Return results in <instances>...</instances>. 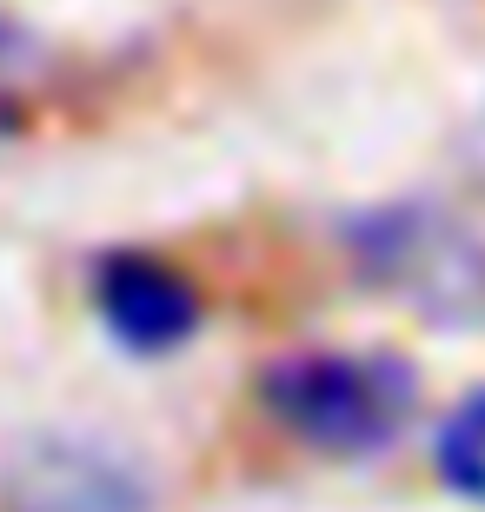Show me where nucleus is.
Masks as SVG:
<instances>
[{
	"label": "nucleus",
	"mask_w": 485,
	"mask_h": 512,
	"mask_svg": "<svg viewBox=\"0 0 485 512\" xmlns=\"http://www.w3.org/2000/svg\"><path fill=\"white\" fill-rule=\"evenodd\" d=\"M260 406L313 453L373 459L406 439L419 413V373L386 346L379 353L306 346V353H280L260 373Z\"/></svg>",
	"instance_id": "2"
},
{
	"label": "nucleus",
	"mask_w": 485,
	"mask_h": 512,
	"mask_svg": "<svg viewBox=\"0 0 485 512\" xmlns=\"http://www.w3.org/2000/svg\"><path fill=\"white\" fill-rule=\"evenodd\" d=\"M346 260L379 300L412 320L472 333L485 326V233L446 200H386L346 220Z\"/></svg>",
	"instance_id": "1"
},
{
	"label": "nucleus",
	"mask_w": 485,
	"mask_h": 512,
	"mask_svg": "<svg viewBox=\"0 0 485 512\" xmlns=\"http://www.w3.org/2000/svg\"><path fill=\"white\" fill-rule=\"evenodd\" d=\"M27 80H34V47H27V34L14 20L0 14V127L20 114V87Z\"/></svg>",
	"instance_id": "6"
},
{
	"label": "nucleus",
	"mask_w": 485,
	"mask_h": 512,
	"mask_svg": "<svg viewBox=\"0 0 485 512\" xmlns=\"http://www.w3.org/2000/svg\"><path fill=\"white\" fill-rule=\"evenodd\" d=\"M87 300H94L107 340L140 353V360L180 353L200 333V293H193V280L180 266H167L160 253H140V247L100 253L94 280H87Z\"/></svg>",
	"instance_id": "4"
},
{
	"label": "nucleus",
	"mask_w": 485,
	"mask_h": 512,
	"mask_svg": "<svg viewBox=\"0 0 485 512\" xmlns=\"http://www.w3.org/2000/svg\"><path fill=\"white\" fill-rule=\"evenodd\" d=\"M0 512H160L140 459L94 433H40L0 473Z\"/></svg>",
	"instance_id": "3"
},
{
	"label": "nucleus",
	"mask_w": 485,
	"mask_h": 512,
	"mask_svg": "<svg viewBox=\"0 0 485 512\" xmlns=\"http://www.w3.org/2000/svg\"><path fill=\"white\" fill-rule=\"evenodd\" d=\"M432 466L459 499H479L485 506V386L466 393L439 419V439H432Z\"/></svg>",
	"instance_id": "5"
}]
</instances>
